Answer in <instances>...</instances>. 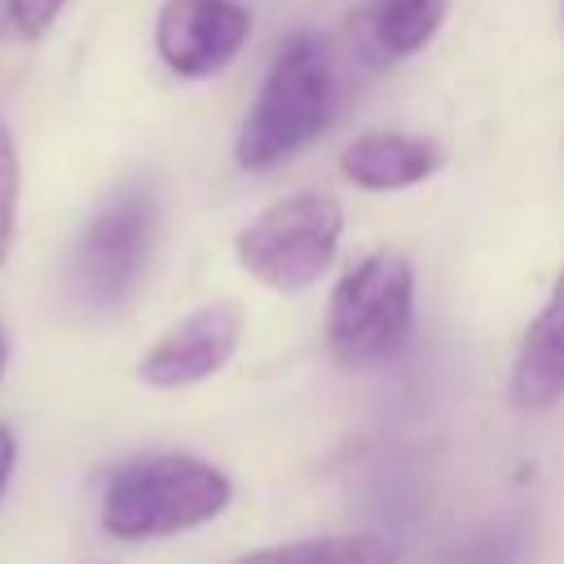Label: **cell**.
<instances>
[{"label":"cell","mask_w":564,"mask_h":564,"mask_svg":"<svg viewBox=\"0 0 564 564\" xmlns=\"http://www.w3.org/2000/svg\"><path fill=\"white\" fill-rule=\"evenodd\" d=\"M234 498L229 476L194 454H145L101 489V529L119 542L172 538L216 520Z\"/></svg>","instance_id":"6da1fadb"},{"label":"cell","mask_w":564,"mask_h":564,"mask_svg":"<svg viewBox=\"0 0 564 564\" xmlns=\"http://www.w3.org/2000/svg\"><path fill=\"white\" fill-rule=\"evenodd\" d=\"M335 101H339V88H335V66L326 44L308 31L291 35L269 62L260 93L238 128V145H234L238 163L247 172L278 167L330 123Z\"/></svg>","instance_id":"7a4b0ae2"},{"label":"cell","mask_w":564,"mask_h":564,"mask_svg":"<svg viewBox=\"0 0 564 564\" xmlns=\"http://www.w3.org/2000/svg\"><path fill=\"white\" fill-rule=\"evenodd\" d=\"M414 326V269L397 251H370L344 269L326 304V348L361 370L401 352Z\"/></svg>","instance_id":"3957f363"},{"label":"cell","mask_w":564,"mask_h":564,"mask_svg":"<svg viewBox=\"0 0 564 564\" xmlns=\"http://www.w3.org/2000/svg\"><path fill=\"white\" fill-rule=\"evenodd\" d=\"M150 247H154V194L145 185H128L110 194L70 247L66 260L70 304L93 317L123 308L145 273Z\"/></svg>","instance_id":"277c9868"},{"label":"cell","mask_w":564,"mask_h":564,"mask_svg":"<svg viewBox=\"0 0 564 564\" xmlns=\"http://www.w3.org/2000/svg\"><path fill=\"white\" fill-rule=\"evenodd\" d=\"M339 229H344L339 203L330 194L308 189L251 216L238 229L234 251L238 264L269 291H304L326 273L339 247Z\"/></svg>","instance_id":"5b68a950"},{"label":"cell","mask_w":564,"mask_h":564,"mask_svg":"<svg viewBox=\"0 0 564 564\" xmlns=\"http://www.w3.org/2000/svg\"><path fill=\"white\" fill-rule=\"evenodd\" d=\"M251 35V13L238 0H163L154 18V53L181 79L225 70Z\"/></svg>","instance_id":"8992f818"},{"label":"cell","mask_w":564,"mask_h":564,"mask_svg":"<svg viewBox=\"0 0 564 564\" xmlns=\"http://www.w3.org/2000/svg\"><path fill=\"white\" fill-rule=\"evenodd\" d=\"M242 339V304L234 300H212L181 317L172 330H163L145 357L137 361L141 383L150 388H189L229 366Z\"/></svg>","instance_id":"52a82bcc"},{"label":"cell","mask_w":564,"mask_h":564,"mask_svg":"<svg viewBox=\"0 0 564 564\" xmlns=\"http://www.w3.org/2000/svg\"><path fill=\"white\" fill-rule=\"evenodd\" d=\"M564 397V269L555 273V286L542 304V313L529 322L516 366H511V401L524 410L555 405Z\"/></svg>","instance_id":"ba28073f"},{"label":"cell","mask_w":564,"mask_h":564,"mask_svg":"<svg viewBox=\"0 0 564 564\" xmlns=\"http://www.w3.org/2000/svg\"><path fill=\"white\" fill-rule=\"evenodd\" d=\"M449 0H366L352 13V44L366 62H401L414 57L445 22Z\"/></svg>","instance_id":"9c48e42d"},{"label":"cell","mask_w":564,"mask_h":564,"mask_svg":"<svg viewBox=\"0 0 564 564\" xmlns=\"http://www.w3.org/2000/svg\"><path fill=\"white\" fill-rule=\"evenodd\" d=\"M436 167H441V150L410 132H366L339 159V172L357 189H379V194L419 185Z\"/></svg>","instance_id":"30bf717a"},{"label":"cell","mask_w":564,"mask_h":564,"mask_svg":"<svg viewBox=\"0 0 564 564\" xmlns=\"http://www.w3.org/2000/svg\"><path fill=\"white\" fill-rule=\"evenodd\" d=\"M229 564H397V546L379 533H322L238 555Z\"/></svg>","instance_id":"8fae6325"},{"label":"cell","mask_w":564,"mask_h":564,"mask_svg":"<svg viewBox=\"0 0 564 564\" xmlns=\"http://www.w3.org/2000/svg\"><path fill=\"white\" fill-rule=\"evenodd\" d=\"M524 555H529L524 524L520 520H502V524H489L485 533H476L471 542L454 546L436 564H524Z\"/></svg>","instance_id":"7c38bea8"},{"label":"cell","mask_w":564,"mask_h":564,"mask_svg":"<svg viewBox=\"0 0 564 564\" xmlns=\"http://www.w3.org/2000/svg\"><path fill=\"white\" fill-rule=\"evenodd\" d=\"M66 0H0V40L35 44L53 31Z\"/></svg>","instance_id":"4fadbf2b"},{"label":"cell","mask_w":564,"mask_h":564,"mask_svg":"<svg viewBox=\"0 0 564 564\" xmlns=\"http://www.w3.org/2000/svg\"><path fill=\"white\" fill-rule=\"evenodd\" d=\"M18 198H22V163H18V150H13L9 128L0 123V264L9 260V247H13Z\"/></svg>","instance_id":"5bb4252c"},{"label":"cell","mask_w":564,"mask_h":564,"mask_svg":"<svg viewBox=\"0 0 564 564\" xmlns=\"http://www.w3.org/2000/svg\"><path fill=\"white\" fill-rule=\"evenodd\" d=\"M13 463H18V436L0 423V498L9 489V476H13Z\"/></svg>","instance_id":"9a60e30c"},{"label":"cell","mask_w":564,"mask_h":564,"mask_svg":"<svg viewBox=\"0 0 564 564\" xmlns=\"http://www.w3.org/2000/svg\"><path fill=\"white\" fill-rule=\"evenodd\" d=\"M4 366H9V335H4V326H0V375H4Z\"/></svg>","instance_id":"2e32d148"}]
</instances>
